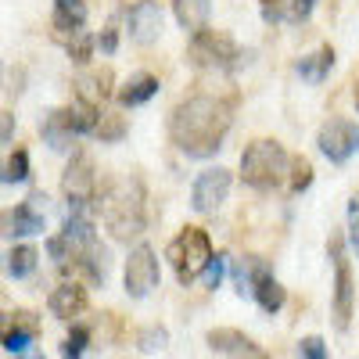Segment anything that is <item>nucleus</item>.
<instances>
[{"instance_id": "nucleus-1", "label": "nucleus", "mask_w": 359, "mask_h": 359, "mask_svg": "<svg viewBox=\"0 0 359 359\" xmlns=\"http://www.w3.org/2000/svg\"><path fill=\"white\" fill-rule=\"evenodd\" d=\"M230 130V108L216 97H191L176 104L169 118L172 144L191 158H208L223 147V137Z\"/></svg>"}, {"instance_id": "nucleus-2", "label": "nucleus", "mask_w": 359, "mask_h": 359, "mask_svg": "<svg viewBox=\"0 0 359 359\" xmlns=\"http://www.w3.org/2000/svg\"><path fill=\"white\" fill-rule=\"evenodd\" d=\"M101 216L115 241H130V237L144 233V187L137 180H118L104 194Z\"/></svg>"}, {"instance_id": "nucleus-3", "label": "nucleus", "mask_w": 359, "mask_h": 359, "mask_svg": "<svg viewBox=\"0 0 359 359\" xmlns=\"http://www.w3.org/2000/svg\"><path fill=\"white\" fill-rule=\"evenodd\" d=\"M287 169H291V158H287V151H284L277 140H255L248 151L241 155V176H245V184H252L259 191L280 187Z\"/></svg>"}, {"instance_id": "nucleus-4", "label": "nucleus", "mask_w": 359, "mask_h": 359, "mask_svg": "<svg viewBox=\"0 0 359 359\" xmlns=\"http://www.w3.org/2000/svg\"><path fill=\"white\" fill-rule=\"evenodd\" d=\"M212 259H216L212 255V241H208V233L198 230V226H187L169 245V262L176 269L180 284H191V280L205 277V269H208V262H212Z\"/></svg>"}, {"instance_id": "nucleus-5", "label": "nucleus", "mask_w": 359, "mask_h": 359, "mask_svg": "<svg viewBox=\"0 0 359 359\" xmlns=\"http://www.w3.org/2000/svg\"><path fill=\"white\" fill-rule=\"evenodd\" d=\"M47 194H29L25 205H15V208H4L0 212V233L4 237H33V233H43L47 223H43V212H47Z\"/></svg>"}, {"instance_id": "nucleus-6", "label": "nucleus", "mask_w": 359, "mask_h": 359, "mask_svg": "<svg viewBox=\"0 0 359 359\" xmlns=\"http://www.w3.org/2000/svg\"><path fill=\"white\" fill-rule=\"evenodd\" d=\"M62 191L69 198V216H90V201H94V165L86 155H76L62 176Z\"/></svg>"}, {"instance_id": "nucleus-7", "label": "nucleus", "mask_w": 359, "mask_h": 359, "mask_svg": "<svg viewBox=\"0 0 359 359\" xmlns=\"http://www.w3.org/2000/svg\"><path fill=\"white\" fill-rule=\"evenodd\" d=\"M237 57V43L226 33H212V29H201L191 40V62L201 69H226Z\"/></svg>"}, {"instance_id": "nucleus-8", "label": "nucleus", "mask_w": 359, "mask_h": 359, "mask_svg": "<svg viewBox=\"0 0 359 359\" xmlns=\"http://www.w3.org/2000/svg\"><path fill=\"white\" fill-rule=\"evenodd\" d=\"M123 280H126V294L130 298H147L158 287V259H155V252L147 245H137L130 252Z\"/></svg>"}, {"instance_id": "nucleus-9", "label": "nucleus", "mask_w": 359, "mask_h": 359, "mask_svg": "<svg viewBox=\"0 0 359 359\" xmlns=\"http://www.w3.org/2000/svg\"><path fill=\"white\" fill-rule=\"evenodd\" d=\"M316 144H320V151H323L327 158L341 165V162H348V158L359 151V126L348 123V118H331V123L320 126Z\"/></svg>"}, {"instance_id": "nucleus-10", "label": "nucleus", "mask_w": 359, "mask_h": 359, "mask_svg": "<svg viewBox=\"0 0 359 359\" xmlns=\"http://www.w3.org/2000/svg\"><path fill=\"white\" fill-rule=\"evenodd\" d=\"M331 266H334V323L338 331H345L352 316V269L341 248V237H331Z\"/></svg>"}, {"instance_id": "nucleus-11", "label": "nucleus", "mask_w": 359, "mask_h": 359, "mask_svg": "<svg viewBox=\"0 0 359 359\" xmlns=\"http://www.w3.org/2000/svg\"><path fill=\"white\" fill-rule=\"evenodd\" d=\"M230 194V172L226 169H205L198 180H194V191H191V205L198 208V212H212V208H219Z\"/></svg>"}, {"instance_id": "nucleus-12", "label": "nucleus", "mask_w": 359, "mask_h": 359, "mask_svg": "<svg viewBox=\"0 0 359 359\" xmlns=\"http://www.w3.org/2000/svg\"><path fill=\"white\" fill-rule=\"evenodd\" d=\"M130 22V36L137 43H155L158 33H162V8H158V0H137V4L130 8L126 15Z\"/></svg>"}, {"instance_id": "nucleus-13", "label": "nucleus", "mask_w": 359, "mask_h": 359, "mask_svg": "<svg viewBox=\"0 0 359 359\" xmlns=\"http://www.w3.org/2000/svg\"><path fill=\"white\" fill-rule=\"evenodd\" d=\"M208 345L216 352H223L226 359H266V352L241 331H233V327H216V331H208Z\"/></svg>"}, {"instance_id": "nucleus-14", "label": "nucleus", "mask_w": 359, "mask_h": 359, "mask_svg": "<svg viewBox=\"0 0 359 359\" xmlns=\"http://www.w3.org/2000/svg\"><path fill=\"white\" fill-rule=\"evenodd\" d=\"M252 294H255V302H259V309L262 313H280V306H284V287L277 284V277L269 273V269L262 266V262H255V273H252Z\"/></svg>"}, {"instance_id": "nucleus-15", "label": "nucleus", "mask_w": 359, "mask_h": 359, "mask_svg": "<svg viewBox=\"0 0 359 359\" xmlns=\"http://www.w3.org/2000/svg\"><path fill=\"white\" fill-rule=\"evenodd\" d=\"M47 309L57 320H72L86 309V287L83 284H57L47 298Z\"/></svg>"}, {"instance_id": "nucleus-16", "label": "nucleus", "mask_w": 359, "mask_h": 359, "mask_svg": "<svg viewBox=\"0 0 359 359\" xmlns=\"http://www.w3.org/2000/svg\"><path fill=\"white\" fill-rule=\"evenodd\" d=\"M36 331H40V327H36L33 313H15V323L4 331V348H8L11 355H15V352L22 355L29 345L36 341Z\"/></svg>"}, {"instance_id": "nucleus-17", "label": "nucleus", "mask_w": 359, "mask_h": 359, "mask_svg": "<svg viewBox=\"0 0 359 359\" xmlns=\"http://www.w3.org/2000/svg\"><path fill=\"white\" fill-rule=\"evenodd\" d=\"M172 11L187 33H201L208 22V11H212V0H172Z\"/></svg>"}, {"instance_id": "nucleus-18", "label": "nucleus", "mask_w": 359, "mask_h": 359, "mask_svg": "<svg viewBox=\"0 0 359 359\" xmlns=\"http://www.w3.org/2000/svg\"><path fill=\"white\" fill-rule=\"evenodd\" d=\"M86 22V4L83 0H54V29L57 33H83Z\"/></svg>"}, {"instance_id": "nucleus-19", "label": "nucleus", "mask_w": 359, "mask_h": 359, "mask_svg": "<svg viewBox=\"0 0 359 359\" xmlns=\"http://www.w3.org/2000/svg\"><path fill=\"white\" fill-rule=\"evenodd\" d=\"M62 115V123L72 130V133H94L97 130V108L90 104V101H76V104H69V108H62L57 111Z\"/></svg>"}, {"instance_id": "nucleus-20", "label": "nucleus", "mask_w": 359, "mask_h": 359, "mask_svg": "<svg viewBox=\"0 0 359 359\" xmlns=\"http://www.w3.org/2000/svg\"><path fill=\"white\" fill-rule=\"evenodd\" d=\"M158 94V79L155 76H133L123 90H118V101H123L126 108H137V104H144V101H151Z\"/></svg>"}, {"instance_id": "nucleus-21", "label": "nucleus", "mask_w": 359, "mask_h": 359, "mask_svg": "<svg viewBox=\"0 0 359 359\" xmlns=\"http://www.w3.org/2000/svg\"><path fill=\"white\" fill-rule=\"evenodd\" d=\"M331 65H334V50L331 47H320L316 54H309V57L298 62V76L309 79V83H323V76L331 72Z\"/></svg>"}, {"instance_id": "nucleus-22", "label": "nucleus", "mask_w": 359, "mask_h": 359, "mask_svg": "<svg viewBox=\"0 0 359 359\" xmlns=\"http://www.w3.org/2000/svg\"><path fill=\"white\" fill-rule=\"evenodd\" d=\"M36 262H40V252L33 248V245H15L11 252H8V273L15 277V280H22V277H29L36 269Z\"/></svg>"}, {"instance_id": "nucleus-23", "label": "nucleus", "mask_w": 359, "mask_h": 359, "mask_svg": "<svg viewBox=\"0 0 359 359\" xmlns=\"http://www.w3.org/2000/svg\"><path fill=\"white\" fill-rule=\"evenodd\" d=\"M72 137H76V133H72V130L62 123V115H57V111H54V115L47 118V123H43V140L54 147V151H65V147L72 144Z\"/></svg>"}, {"instance_id": "nucleus-24", "label": "nucleus", "mask_w": 359, "mask_h": 359, "mask_svg": "<svg viewBox=\"0 0 359 359\" xmlns=\"http://www.w3.org/2000/svg\"><path fill=\"white\" fill-rule=\"evenodd\" d=\"M83 86V101H94V97H108V86H111V72L101 69V72H90L79 79Z\"/></svg>"}, {"instance_id": "nucleus-25", "label": "nucleus", "mask_w": 359, "mask_h": 359, "mask_svg": "<svg viewBox=\"0 0 359 359\" xmlns=\"http://www.w3.org/2000/svg\"><path fill=\"white\" fill-rule=\"evenodd\" d=\"M104 144H115V140H123L126 133V123H123V115H101L97 118V130H94Z\"/></svg>"}, {"instance_id": "nucleus-26", "label": "nucleus", "mask_w": 359, "mask_h": 359, "mask_svg": "<svg viewBox=\"0 0 359 359\" xmlns=\"http://www.w3.org/2000/svg\"><path fill=\"white\" fill-rule=\"evenodd\" d=\"M86 341H90V331H86L83 323H76V327H72V334H69L65 345H62V359H83Z\"/></svg>"}, {"instance_id": "nucleus-27", "label": "nucleus", "mask_w": 359, "mask_h": 359, "mask_svg": "<svg viewBox=\"0 0 359 359\" xmlns=\"http://www.w3.org/2000/svg\"><path fill=\"white\" fill-rule=\"evenodd\" d=\"M0 180L4 184H22V180H29V155L25 151H15L4 165V172H0Z\"/></svg>"}, {"instance_id": "nucleus-28", "label": "nucleus", "mask_w": 359, "mask_h": 359, "mask_svg": "<svg viewBox=\"0 0 359 359\" xmlns=\"http://www.w3.org/2000/svg\"><path fill=\"white\" fill-rule=\"evenodd\" d=\"M309 184H313V165L306 158H294L291 162V191L298 194V191H306Z\"/></svg>"}, {"instance_id": "nucleus-29", "label": "nucleus", "mask_w": 359, "mask_h": 359, "mask_svg": "<svg viewBox=\"0 0 359 359\" xmlns=\"http://www.w3.org/2000/svg\"><path fill=\"white\" fill-rule=\"evenodd\" d=\"M298 359H327V345H323V338H316V334L302 338V341H298Z\"/></svg>"}, {"instance_id": "nucleus-30", "label": "nucleus", "mask_w": 359, "mask_h": 359, "mask_svg": "<svg viewBox=\"0 0 359 359\" xmlns=\"http://www.w3.org/2000/svg\"><path fill=\"white\" fill-rule=\"evenodd\" d=\"M169 341V334L162 331V327H147V331H140V338H137V345L144 348V352H155V348H162Z\"/></svg>"}, {"instance_id": "nucleus-31", "label": "nucleus", "mask_w": 359, "mask_h": 359, "mask_svg": "<svg viewBox=\"0 0 359 359\" xmlns=\"http://www.w3.org/2000/svg\"><path fill=\"white\" fill-rule=\"evenodd\" d=\"M348 245L359 255V194L348 201Z\"/></svg>"}, {"instance_id": "nucleus-32", "label": "nucleus", "mask_w": 359, "mask_h": 359, "mask_svg": "<svg viewBox=\"0 0 359 359\" xmlns=\"http://www.w3.org/2000/svg\"><path fill=\"white\" fill-rule=\"evenodd\" d=\"M69 54L76 57V62H86V57H90V40L83 33H76V40L69 43Z\"/></svg>"}, {"instance_id": "nucleus-33", "label": "nucleus", "mask_w": 359, "mask_h": 359, "mask_svg": "<svg viewBox=\"0 0 359 359\" xmlns=\"http://www.w3.org/2000/svg\"><path fill=\"white\" fill-rule=\"evenodd\" d=\"M223 262H226V259H212V262H208V269H205V284H208V287H219V280H223Z\"/></svg>"}, {"instance_id": "nucleus-34", "label": "nucleus", "mask_w": 359, "mask_h": 359, "mask_svg": "<svg viewBox=\"0 0 359 359\" xmlns=\"http://www.w3.org/2000/svg\"><path fill=\"white\" fill-rule=\"evenodd\" d=\"M262 18L266 22H280L284 18V0H262Z\"/></svg>"}, {"instance_id": "nucleus-35", "label": "nucleus", "mask_w": 359, "mask_h": 359, "mask_svg": "<svg viewBox=\"0 0 359 359\" xmlns=\"http://www.w3.org/2000/svg\"><path fill=\"white\" fill-rule=\"evenodd\" d=\"M15 137V118L8 111H0V144H8Z\"/></svg>"}, {"instance_id": "nucleus-36", "label": "nucleus", "mask_w": 359, "mask_h": 359, "mask_svg": "<svg viewBox=\"0 0 359 359\" xmlns=\"http://www.w3.org/2000/svg\"><path fill=\"white\" fill-rule=\"evenodd\" d=\"M313 4H316V0H291V15L294 18H309Z\"/></svg>"}, {"instance_id": "nucleus-37", "label": "nucleus", "mask_w": 359, "mask_h": 359, "mask_svg": "<svg viewBox=\"0 0 359 359\" xmlns=\"http://www.w3.org/2000/svg\"><path fill=\"white\" fill-rule=\"evenodd\" d=\"M97 43H101V50H108V54H111V50H115V43H118V36H115V29H104V33H101V40H97Z\"/></svg>"}, {"instance_id": "nucleus-38", "label": "nucleus", "mask_w": 359, "mask_h": 359, "mask_svg": "<svg viewBox=\"0 0 359 359\" xmlns=\"http://www.w3.org/2000/svg\"><path fill=\"white\" fill-rule=\"evenodd\" d=\"M18 359H43V355H36V352H22Z\"/></svg>"}, {"instance_id": "nucleus-39", "label": "nucleus", "mask_w": 359, "mask_h": 359, "mask_svg": "<svg viewBox=\"0 0 359 359\" xmlns=\"http://www.w3.org/2000/svg\"><path fill=\"white\" fill-rule=\"evenodd\" d=\"M355 108H359V86H355Z\"/></svg>"}]
</instances>
